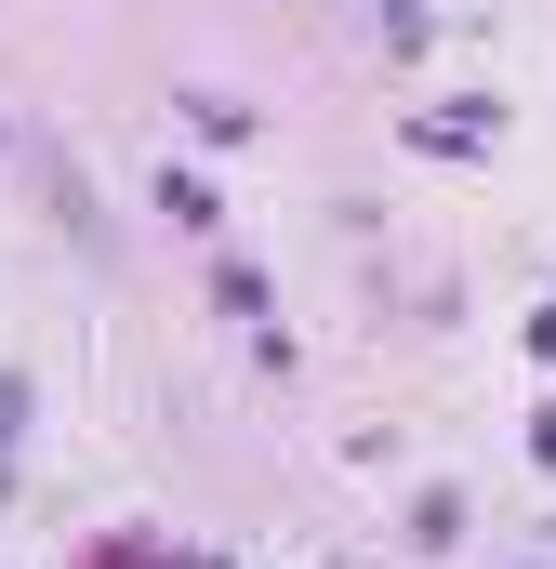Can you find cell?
Listing matches in <instances>:
<instances>
[{
	"mask_svg": "<svg viewBox=\"0 0 556 569\" xmlns=\"http://www.w3.org/2000/svg\"><path fill=\"white\" fill-rule=\"evenodd\" d=\"M0 425H13V385H0Z\"/></svg>",
	"mask_w": 556,
	"mask_h": 569,
	"instance_id": "cell-1",
	"label": "cell"
}]
</instances>
